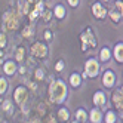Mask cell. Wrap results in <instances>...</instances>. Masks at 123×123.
<instances>
[{
    "label": "cell",
    "instance_id": "obj_14",
    "mask_svg": "<svg viewBox=\"0 0 123 123\" xmlns=\"http://www.w3.org/2000/svg\"><path fill=\"white\" fill-rule=\"evenodd\" d=\"M55 15L58 16V18H64V16H65V9H64V6L58 5V6L55 7Z\"/></svg>",
    "mask_w": 123,
    "mask_h": 123
},
{
    "label": "cell",
    "instance_id": "obj_8",
    "mask_svg": "<svg viewBox=\"0 0 123 123\" xmlns=\"http://www.w3.org/2000/svg\"><path fill=\"white\" fill-rule=\"evenodd\" d=\"M102 83L107 86V87H111L114 85V74L111 71H105L104 74V79H102Z\"/></svg>",
    "mask_w": 123,
    "mask_h": 123
},
{
    "label": "cell",
    "instance_id": "obj_23",
    "mask_svg": "<svg viewBox=\"0 0 123 123\" xmlns=\"http://www.w3.org/2000/svg\"><path fill=\"white\" fill-rule=\"evenodd\" d=\"M5 46H6V36L0 34V48H5Z\"/></svg>",
    "mask_w": 123,
    "mask_h": 123
},
{
    "label": "cell",
    "instance_id": "obj_29",
    "mask_svg": "<svg viewBox=\"0 0 123 123\" xmlns=\"http://www.w3.org/2000/svg\"><path fill=\"white\" fill-rule=\"evenodd\" d=\"M9 105H11V102L6 101V102H5V110H9Z\"/></svg>",
    "mask_w": 123,
    "mask_h": 123
},
{
    "label": "cell",
    "instance_id": "obj_22",
    "mask_svg": "<svg viewBox=\"0 0 123 123\" xmlns=\"http://www.w3.org/2000/svg\"><path fill=\"white\" fill-rule=\"evenodd\" d=\"M22 34H24V36H27V37H30L31 34H33V28H31V27H27V28H24Z\"/></svg>",
    "mask_w": 123,
    "mask_h": 123
},
{
    "label": "cell",
    "instance_id": "obj_28",
    "mask_svg": "<svg viewBox=\"0 0 123 123\" xmlns=\"http://www.w3.org/2000/svg\"><path fill=\"white\" fill-rule=\"evenodd\" d=\"M36 77H37V79H42V77H43V73L40 71V70H39V71L36 73Z\"/></svg>",
    "mask_w": 123,
    "mask_h": 123
},
{
    "label": "cell",
    "instance_id": "obj_13",
    "mask_svg": "<svg viewBox=\"0 0 123 123\" xmlns=\"http://www.w3.org/2000/svg\"><path fill=\"white\" fill-rule=\"evenodd\" d=\"M91 120L93 123H99L101 122V111L99 110H92V113H91Z\"/></svg>",
    "mask_w": 123,
    "mask_h": 123
},
{
    "label": "cell",
    "instance_id": "obj_11",
    "mask_svg": "<svg viewBox=\"0 0 123 123\" xmlns=\"http://www.w3.org/2000/svg\"><path fill=\"white\" fill-rule=\"evenodd\" d=\"M15 70H16V67H15V64L12 62V61H9V62L5 64V73L6 74H13Z\"/></svg>",
    "mask_w": 123,
    "mask_h": 123
},
{
    "label": "cell",
    "instance_id": "obj_1",
    "mask_svg": "<svg viewBox=\"0 0 123 123\" xmlns=\"http://www.w3.org/2000/svg\"><path fill=\"white\" fill-rule=\"evenodd\" d=\"M50 99L54 101V102H62L65 99V96H67V87L64 85L62 80H56L52 83L50 86Z\"/></svg>",
    "mask_w": 123,
    "mask_h": 123
},
{
    "label": "cell",
    "instance_id": "obj_4",
    "mask_svg": "<svg viewBox=\"0 0 123 123\" xmlns=\"http://www.w3.org/2000/svg\"><path fill=\"white\" fill-rule=\"evenodd\" d=\"M31 52H33V55H36V56H45L48 54V49L45 45H42V43H34L33 48H31Z\"/></svg>",
    "mask_w": 123,
    "mask_h": 123
},
{
    "label": "cell",
    "instance_id": "obj_33",
    "mask_svg": "<svg viewBox=\"0 0 123 123\" xmlns=\"http://www.w3.org/2000/svg\"><path fill=\"white\" fill-rule=\"evenodd\" d=\"M107 2H108V0H107Z\"/></svg>",
    "mask_w": 123,
    "mask_h": 123
},
{
    "label": "cell",
    "instance_id": "obj_9",
    "mask_svg": "<svg viewBox=\"0 0 123 123\" xmlns=\"http://www.w3.org/2000/svg\"><path fill=\"white\" fill-rule=\"evenodd\" d=\"M93 102H95L96 105H104V104H105V95H104L102 92H96V93L93 95Z\"/></svg>",
    "mask_w": 123,
    "mask_h": 123
},
{
    "label": "cell",
    "instance_id": "obj_15",
    "mask_svg": "<svg viewBox=\"0 0 123 123\" xmlns=\"http://www.w3.org/2000/svg\"><path fill=\"white\" fill-rule=\"evenodd\" d=\"M70 82H71V85L76 87V86L80 85V77H79L77 74H71V76H70Z\"/></svg>",
    "mask_w": 123,
    "mask_h": 123
},
{
    "label": "cell",
    "instance_id": "obj_20",
    "mask_svg": "<svg viewBox=\"0 0 123 123\" xmlns=\"http://www.w3.org/2000/svg\"><path fill=\"white\" fill-rule=\"evenodd\" d=\"M105 122H107V123H114V122H116V116H114L113 113H107V116H105Z\"/></svg>",
    "mask_w": 123,
    "mask_h": 123
},
{
    "label": "cell",
    "instance_id": "obj_32",
    "mask_svg": "<svg viewBox=\"0 0 123 123\" xmlns=\"http://www.w3.org/2000/svg\"><path fill=\"white\" fill-rule=\"evenodd\" d=\"M74 123H80V122H74Z\"/></svg>",
    "mask_w": 123,
    "mask_h": 123
},
{
    "label": "cell",
    "instance_id": "obj_17",
    "mask_svg": "<svg viewBox=\"0 0 123 123\" xmlns=\"http://www.w3.org/2000/svg\"><path fill=\"white\" fill-rule=\"evenodd\" d=\"M101 59L102 61H108L110 59V50H108V48H104L101 50Z\"/></svg>",
    "mask_w": 123,
    "mask_h": 123
},
{
    "label": "cell",
    "instance_id": "obj_3",
    "mask_svg": "<svg viewBox=\"0 0 123 123\" xmlns=\"http://www.w3.org/2000/svg\"><path fill=\"white\" fill-rule=\"evenodd\" d=\"M98 71H99V65L95 59H89L86 62V76L89 77H96L98 76Z\"/></svg>",
    "mask_w": 123,
    "mask_h": 123
},
{
    "label": "cell",
    "instance_id": "obj_6",
    "mask_svg": "<svg viewBox=\"0 0 123 123\" xmlns=\"http://www.w3.org/2000/svg\"><path fill=\"white\" fill-rule=\"evenodd\" d=\"M15 101L18 104H24L27 101V91H25V87H16L15 91Z\"/></svg>",
    "mask_w": 123,
    "mask_h": 123
},
{
    "label": "cell",
    "instance_id": "obj_25",
    "mask_svg": "<svg viewBox=\"0 0 123 123\" xmlns=\"http://www.w3.org/2000/svg\"><path fill=\"white\" fill-rule=\"evenodd\" d=\"M68 3L71 5V6H77L79 5V0H68Z\"/></svg>",
    "mask_w": 123,
    "mask_h": 123
},
{
    "label": "cell",
    "instance_id": "obj_7",
    "mask_svg": "<svg viewBox=\"0 0 123 123\" xmlns=\"http://www.w3.org/2000/svg\"><path fill=\"white\" fill-rule=\"evenodd\" d=\"M92 11H93V15L98 16V18H104V16L107 15V11H105L99 3H95V5L92 6Z\"/></svg>",
    "mask_w": 123,
    "mask_h": 123
},
{
    "label": "cell",
    "instance_id": "obj_26",
    "mask_svg": "<svg viewBox=\"0 0 123 123\" xmlns=\"http://www.w3.org/2000/svg\"><path fill=\"white\" fill-rule=\"evenodd\" d=\"M62 68H64V64L62 62H58L56 64V70H58V71H59V70H62Z\"/></svg>",
    "mask_w": 123,
    "mask_h": 123
},
{
    "label": "cell",
    "instance_id": "obj_10",
    "mask_svg": "<svg viewBox=\"0 0 123 123\" xmlns=\"http://www.w3.org/2000/svg\"><path fill=\"white\" fill-rule=\"evenodd\" d=\"M114 55H116V59L119 61V62L123 61V45L122 43H119V45L116 46V49H114Z\"/></svg>",
    "mask_w": 123,
    "mask_h": 123
},
{
    "label": "cell",
    "instance_id": "obj_5",
    "mask_svg": "<svg viewBox=\"0 0 123 123\" xmlns=\"http://www.w3.org/2000/svg\"><path fill=\"white\" fill-rule=\"evenodd\" d=\"M82 40H83V50L86 49L87 43H89L91 46H95V45H96V42H95V39H93V34H92L91 30H87L86 33L82 34Z\"/></svg>",
    "mask_w": 123,
    "mask_h": 123
},
{
    "label": "cell",
    "instance_id": "obj_2",
    "mask_svg": "<svg viewBox=\"0 0 123 123\" xmlns=\"http://www.w3.org/2000/svg\"><path fill=\"white\" fill-rule=\"evenodd\" d=\"M18 16L13 15V12H9V13H6L5 16V28L6 30H15L16 27H18Z\"/></svg>",
    "mask_w": 123,
    "mask_h": 123
},
{
    "label": "cell",
    "instance_id": "obj_27",
    "mask_svg": "<svg viewBox=\"0 0 123 123\" xmlns=\"http://www.w3.org/2000/svg\"><path fill=\"white\" fill-rule=\"evenodd\" d=\"M45 37H46L48 40H50V39H52V34H50V31H46V33H45Z\"/></svg>",
    "mask_w": 123,
    "mask_h": 123
},
{
    "label": "cell",
    "instance_id": "obj_21",
    "mask_svg": "<svg viewBox=\"0 0 123 123\" xmlns=\"http://www.w3.org/2000/svg\"><path fill=\"white\" fill-rule=\"evenodd\" d=\"M22 58H24V49L19 48L18 52H16V59H18V61H22Z\"/></svg>",
    "mask_w": 123,
    "mask_h": 123
},
{
    "label": "cell",
    "instance_id": "obj_24",
    "mask_svg": "<svg viewBox=\"0 0 123 123\" xmlns=\"http://www.w3.org/2000/svg\"><path fill=\"white\" fill-rule=\"evenodd\" d=\"M110 15L113 16V19H114V21H119V19H120V13H114V12H110Z\"/></svg>",
    "mask_w": 123,
    "mask_h": 123
},
{
    "label": "cell",
    "instance_id": "obj_18",
    "mask_svg": "<svg viewBox=\"0 0 123 123\" xmlns=\"http://www.w3.org/2000/svg\"><path fill=\"white\" fill-rule=\"evenodd\" d=\"M58 116H59L61 120H67V119H68V111H67L65 108H61V110L58 111Z\"/></svg>",
    "mask_w": 123,
    "mask_h": 123
},
{
    "label": "cell",
    "instance_id": "obj_30",
    "mask_svg": "<svg viewBox=\"0 0 123 123\" xmlns=\"http://www.w3.org/2000/svg\"><path fill=\"white\" fill-rule=\"evenodd\" d=\"M116 6L119 7V9H120V12H122V2H117V3H116Z\"/></svg>",
    "mask_w": 123,
    "mask_h": 123
},
{
    "label": "cell",
    "instance_id": "obj_31",
    "mask_svg": "<svg viewBox=\"0 0 123 123\" xmlns=\"http://www.w3.org/2000/svg\"><path fill=\"white\" fill-rule=\"evenodd\" d=\"M49 123H56V122H55L54 119H50V120H49Z\"/></svg>",
    "mask_w": 123,
    "mask_h": 123
},
{
    "label": "cell",
    "instance_id": "obj_16",
    "mask_svg": "<svg viewBox=\"0 0 123 123\" xmlns=\"http://www.w3.org/2000/svg\"><path fill=\"white\" fill-rule=\"evenodd\" d=\"M86 119H87V116H86L85 110H79L77 111V120L80 122V123H83V122H86Z\"/></svg>",
    "mask_w": 123,
    "mask_h": 123
},
{
    "label": "cell",
    "instance_id": "obj_12",
    "mask_svg": "<svg viewBox=\"0 0 123 123\" xmlns=\"http://www.w3.org/2000/svg\"><path fill=\"white\" fill-rule=\"evenodd\" d=\"M113 101H114V104H116L117 108H122V91H117L116 93H114Z\"/></svg>",
    "mask_w": 123,
    "mask_h": 123
},
{
    "label": "cell",
    "instance_id": "obj_19",
    "mask_svg": "<svg viewBox=\"0 0 123 123\" xmlns=\"http://www.w3.org/2000/svg\"><path fill=\"white\" fill-rule=\"evenodd\" d=\"M7 89V82L5 79H0V93H5Z\"/></svg>",
    "mask_w": 123,
    "mask_h": 123
}]
</instances>
